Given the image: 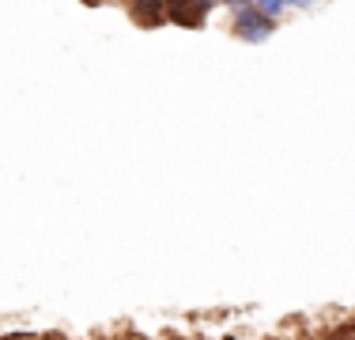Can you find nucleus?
I'll list each match as a JSON object with an SVG mask.
<instances>
[{"mask_svg": "<svg viewBox=\"0 0 355 340\" xmlns=\"http://www.w3.org/2000/svg\"><path fill=\"white\" fill-rule=\"evenodd\" d=\"M223 4H234V8H239V4H242V0H223Z\"/></svg>", "mask_w": 355, "mask_h": 340, "instance_id": "6e6552de", "label": "nucleus"}, {"mask_svg": "<svg viewBox=\"0 0 355 340\" xmlns=\"http://www.w3.org/2000/svg\"><path fill=\"white\" fill-rule=\"evenodd\" d=\"M46 340H64V337H46Z\"/></svg>", "mask_w": 355, "mask_h": 340, "instance_id": "1a4fd4ad", "label": "nucleus"}, {"mask_svg": "<svg viewBox=\"0 0 355 340\" xmlns=\"http://www.w3.org/2000/svg\"><path fill=\"white\" fill-rule=\"evenodd\" d=\"M83 4H87V8H98V0H83Z\"/></svg>", "mask_w": 355, "mask_h": 340, "instance_id": "0eeeda50", "label": "nucleus"}, {"mask_svg": "<svg viewBox=\"0 0 355 340\" xmlns=\"http://www.w3.org/2000/svg\"><path fill=\"white\" fill-rule=\"evenodd\" d=\"M333 340H355V325H348V329H340V333H336Z\"/></svg>", "mask_w": 355, "mask_h": 340, "instance_id": "39448f33", "label": "nucleus"}, {"mask_svg": "<svg viewBox=\"0 0 355 340\" xmlns=\"http://www.w3.org/2000/svg\"><path fill=\"white\" fill-rule=\"evenodd\" d=\"M200 4H205V8H208V12H212V8L219 4V0H200Z\"/></svg>", "mask_w": 355, "mask_h": 340, "instance_id": "423d86ee", "label": "nucleus"}, {"mask_svg": "<svg viewBox=\"0 0 355 340\" xmlns=\"http://www.w3.org/2000/svg\"><path fill=\"white\" fill-rule=\"evenodd\" d=\"M129 8L140 27H159L166 19V0H129Z\"/></svg>", "mask_w": 355, "mask_h": 340, "instance_id": "7ed1b4c3", "label": "nucleus"}, {"mask_svg": "<svg viewBox=\"0 0 355 340\" xmlns=\"http://www.w3.org/2000/svg\"><path fill=\"white\" fill-rule=\"evenodd\" d=\"M272 31H276V19L265 15L261 8H253V4L234 8V34H239L242 42H265Z\"/></svg>", "mask_w": 355, "mask_h": 340, "instance_id": "f257e3e1", "label": "nucleus"}, {"mask_svg": "<svg viewBox=\"0 0 355 340\" xmlns=\"http://www.w3.org/2000/svg\"><path fill=\"white\" fill-rule=\"evenodd\" d=\"M284 4H287V0H253V8H261V12H265V15H272V19L284 12Z\"/></svg>", "mask_w": 355, "mask_h": 340, "instance_id": "20e7f679", "label": "nucleus"}, {"mask_svg": "<svg viewBox=\"0 0 355 340\" xmlns=\"http://www.w3.org/2000/svg\"><path fill=\"white\" fill-rule=\"evenodd\" d=\"M208 8L200 0H166V19L178 27H205Z\"/></svg>", "mask_w": 355, "mask_h": 340, "instance_id": "f03ea898", "label": "nucleus"}, {"mask_svg": "<svg viewBox=\"0 0 355 340\" xmlns=\"http://www.w3.org/2000/svg\"><path fill=\"white\" fill-rule=\"evenodd\" d=\"M291 4H306V0H291Z\"/></svg>", "mask_w": 355, "mask_h": 340, "instance_id": "9d476101", "label": "nucleus"}]
</instances>
